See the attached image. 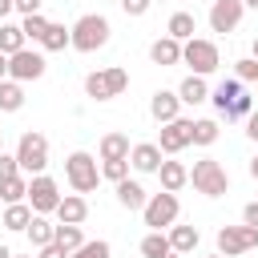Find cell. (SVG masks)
Here are the masks:
<instances>
[{"label":"cell","instance_id":"1","mask_svg":"<svg viewBox=\"0 0 258 258\" xmlns=\"http://www.w3.org/2000/svg\"><path fill=\"white\" fill-rule=\"evenodd\" d=\"M109 20L101 16V12H85L77 24H73V48L77 52H97V48H105L109 44Z\"/></svg>","mask_w":258,"mask_h":258},{"label":"cell","instance_id":"2","mask_svg":"<svg viewBox=\"0 0 258 258\" xmlns=\"http://www.w3.org/2000/svg\"><path fill=\"white\" fill-rule=\"evenodd\" d=\"M125 89H129V73H125L121 64L97 69V73L85 77V97H89V101H113V97H121Z\"/></svg>","mask_w":258,"mask_h":258},{"label":"cell","instance_id":"3","mask_svg":"<svg viewBox=\"0 0 258 258\" xmlns=\"http://www.w3.org/2000/svg\"><path fill=\"white\" fill-rule=\"evenodd\" d=\"M16 161H20V173H44L48 169V137L44 133H36V129H28V133H20V141H16Z\"/></svg>","mask_w":258,"mask_h":258},{"label":"cell","instance_id":"4","mask_svg":"<svg viewBox=\"0 0 258 258\" xmlns=\"http://www.w3.org/2000/svg\"><path fill=\"white\" fill-rule=\"evenodd\" d=\"M64 177H69V185H73L77 194H93V189H97V181H101V165H97V157H93V153L77 149V153H69V157H64Z\"/></svg>","mask_w":258,"mask_h":258},{"label":"cell","instance_id":"5","mask_svg":"<svg viewBox=\"0 0 258 258\" xmlns=\"http://www.w3.org/2000/svg\"><path fill=\"white\" fill-rule=\"evenodd\" d=\"M189 181H194V189H198V194H206V198H222V194L230 189V173H226V165H222V161H214V157L194 161Z\"/></svg>","mask_w":258,"mask_h":258},{"label":"cell","instance_id":"6","mask_svg":"<svg viewBox=\"0 0 258 258\" xmlns=\"http://www.w3.org/2000/svg\"><path fill=\"white\" fill-rule=\"evenodd\" d=\"M181 64H189V69H194V77H210V73L222 64V52H218V44H214V40L194 36V40H185V44H181Z\"/></svg>","mask_w":258,"mask_h":258},{"label":"cell","instance_id":"7","mask_svg":"<svg viewBox=\"0 0 258 258\" xmlns=\"http://www.w3.org/2000/svg\"><path fill=\"white\" fill-rule=\"evenodd\" d=\"M258 246V226H222L218 230V254L222 258H238V254H246V250H254Z\"/></svg>","mask_w":258,"mask_h":258},{"label":"cell","instance_id":"8","mask_svg":"<svg viewBox=\"0 0 258 258\" xmlns=\"http://www.w3.org/2000/svg\"><path fill=\"white\" fill-rule=\"evenodd\" d=\"M177 194H169V189H161V194H153L149 202H145V210H141V218H145V226L149 230H165V226H173L177 222Z\"/></svg>","mask_w":258,"mask_h":258},{"label":"cell","instance_id":"9","mask_svg":"<svg viewBox=\"0 0 258 258\" xmlns=\"http://www.w3.org/2000/svg\"><path fill=\"white\" fill-rule=\"evenodd\" d=\"M44 69H48V60H44V52H36V48H20L16 56H8V81H20V85L40 81Z\"/></svg>","mask_w":258,"mask_h":258},{"label":"cell","instance_id":"10","mask_svg":"<svg viewBox=\"0 0 258 258\" xmlns=\"http://www.w3.org/2000/svg\"><path fill=\"white\" fill-rule=\"evenodd\" d=\"M28 206H32V214H56V206H60V189H56V181L48 177V173H36L32 181H28Z\"/></svg>","mask_w":258,"mask_h":258},{"label":"cell","instance_id":"11","mask_svg":"<svg viewBox=\"0 0 258 258\" xmlns=\"http://www.w3.org/2000/svg\"><path fill=\"white\" fill-rule=\"evenodd\" d=\"M185 145H194V121L189 117H177V121L161 125V141H157L161 153H181Z\"/></svg>","mask_w":258,"mask_h":258},{"label":"cell","instance_id":"12","mask_svg":"<svg viewBox=\"0 0 258 258\" xmlns=\"http://www.w3.org/2000/svg\"><path fill=\"white\" fill-rule=\"evenodd\" d=\"M242 12H246L242 0H214L210 4V28L214 32H234L242 24Z\"/></svg>","mask_w":258,"mask_h":258},{"label":"cell","instance_id":"13","mask_svg":"<svg viewBox=\"0 0 258 258\" xmlns=\"http://www.w3.org/2000/svg\"><path fill=\"white\" fill-rule=\"evenodd\" d=\"M149 113H153L157 125L177 121V117H181V97H177V89H157V93L149 97Z\"/></svg>","mask_w":258,"mask_h":258},{"label":"cell","instance_id":"14","mask_svg":"<svg viewBox=\"0 0 258 258\" xmlns=\"http://www.w3.org/2000/svg\"><path fill=\"white\" fill-rule=\"evenodd\" d=\"M56 218H60V226H81V222L89 218V202H85V194H64L60 206H56Z\"/></svg>","mask_w":258,"mask_h":258},{"label":"cell","instance_id":"15","mask_svg":"<svg viewBox=\"0 0 258 258\" xmlns=\"http://www.w3.org/2000/svg\"><path fill=\"white\" fill-rule=\"evenodd\" d=\"M149 60L161 64V69L181 64V40H173V36H157V40L149 44Z\"/></svg>","mask_w":258,"mask_h":258},{"label":"cell","instance_id":"16","mask_svg":"<svg viewBox=\"0 0 258 258\" xmlns=\"http://www.w3.org/2000/svg\"><path fill=\"white\" fill-rule=\"evenodd\" d=\"M129 165H133L137 173H157V169H161V149H157L153 141H141V145H133Z\"/></svg>","mask_w":258,"mask_h":258},{"label":"cell","instance_id":"17","mask_svg":"<svg viewBox=\"0 0 258 258\" xmlns=\"http://www.w3.org/2000/svg\"><path fill=\"white\" fill-rule=\"evenodd\" d=\"M97 153H101V161H125L129 153H133V145H129V137L125 133H105L101 137V145H97Z\"/></svg>","mask_w":258,"mask_h":258},{"label":"cell","instance_id":"18","mask_svg":"<svg viewBox=\"0 0 258 258\" xmlns=\"http://www.w3.org/2000/svg\"><path fill=\"white\" fill-rule=\"evenodd\" d=\"M117 202L125 206V210H145V202H149V194H145V185L141 181H117Z\"/></svg>","mask_w":258,"mask_h":258},{"label":"cell","instance_id":"19","mask_svg":"<svg viewBox=\"0 0 258 258\" xmlns=\"http://www.w3.org/2000/svg\"><path fill=\"white\" fill-rule=\"evenodd\" d=\"M24 234H28L32 250H44V246H52V242H56V226H52L48 218H40V214L28 222V230H24Z\"/></svg>","mask_w":258,"mask_h":258},{"label":"cell","instance_id":"20","mask_svg":"<svg viewBox=\"0 0 258 258\" xmlns=\"http://www.w3.org/2000/svg\"><path fill=\"white\" fill-rule=\"evenodd\" d=\"M177 97H181V105H202V101H210V89H206V77H185L181 85H177Z\"/></svg>","mask_w":258,"mask_h":258},{"label":"cell","instance_id":"21","mask_svg":"<svg viewBox=\"0 0 258 258\" xmlns=\"http://www.w3.org/2000/svg\"><path fill=\"white\" fill-rule=\"evenodd\" d=\"M238 97H242V81H238V77H234V81H222V85L210 93V101H214V109H218L222 117L230 113V105H234Z\"/></svg>","mask_w":258,"mask_h":258},{"label":"cell","instance_id":"22","mask_svg":"<svg viewBox=\"0 0 258 258\" xmlns=\"http://www.w3.org/2000/svg\"><path fill=\"white\" fill-rule=\"evenodd\" d=\"M157 177H161V189H169V194H177L185 181H189V169L181 165V161H161V169H157Z\"/></svg>","mask_w":258,"mask_h":258},{"label":"cell","instance_id":"23","mask_svg":"<svg viewBox=\"0 0 258 258\" xmlns=\"http://www.w3.org/2000/svg\"><path fill=\"white\" fill-rule=\"evenodd\" d=\"M20 48H28V36H24V28L4 20V24H0V52H4V56H16Z\"/></svg>","mask_w":258,"mask_h":258},{"label":"cell","instance_id":"24","mask_svg":"<svg viewBox=\"0 0 258 258\" xmlns=\"http://www.w3.org/2000/svg\"><path fill=\"white\" fill-rule=\"evenodd\" d=\"M194 28H198V20H194V12H173L169 16V24H165V36H173V40H194Z\"/></svg>","mask_w":258,"mask_h":258},{"label":"cell","instance_id":"25","mask_svg":"<svg viewBox=\"0 0 258 258\" xmlns=\"http://www.w3.org/2000/svg\"><path fill=\"white\" fill-rule=\"evenodd\" d=\"M36 214H32V206L28 202H16V206H4V218H0V226L4 230H28V222H32Z\"/></svg>","mask_w":258,"mask_h":258},{"label":"cell","instance_id":"26","mask_svg":"<svg viewBox=\"0 0 258 258\" xmlns=\"http://www.w3.org/2000/svg\"><path fill=\"white\" fill-rule=\"evenodd\" d=\"M198 242H202L198 226H169V246H173V254H189Z\"/></svg>","mask_w":258,"mask_h":258},{"label":"cell","instance_id":"27","mask_svg":"<svg viewBox=\"0 0 258 258\" xmlns=\"http://www.w3.org/2000/svg\"><path fill=\"white\" fill-rule=\"evenodd\" d=\"M20 109H24V85L0 81V113H20Z\"/></svg>","mask_w":258,"mask_h":258},{"label":"cell","instance_id":"28","mask_svg":"<svg viewBox=\"0 0 258 258\" xmlns=\"http://www.w3.org/2000/svg\"><path fill=\"white\" fill-rule=\"evenodd\" d=\"M40 48H44V52L73 48V28H64V24H48V32L40 36Z\"/></svg>","mask_w":258,"mask_h":258},{"label":"cell","instance_id":"29","mask_svg":"<svg viewBox=\"0 0 258 258\" xmlns=\"http://www.w3.org/2000/svg\"><path fill=\"white\" fill-rule=\"evenodd\" d=\"M141 254H145V258H169V254H173V246H169V234H161V230H149V234L141 238Z\"/></svg>","mask_w":258,"mask_h":258},{"label":"cell","instance_id":"30","mask_svg":"<svg viewBox=\"0 0 258 258\" xmlns=\"http://www.w3.org/2000/svg\"><path fill=\"white\" fill-rule=\"evenodd\" d=\"M24 198H28V181H24V173L0 181V202H4V206H16V202H24Z\"/></svg>","mask_w":258,"mask_h":258},{"label":"cell","instance_id":"31","mask_svg":"<svg viewBox=\"0 0 258 258\" xmlns=\"http://www.w3.org/2000/svg\"><path fill=\"white\" fill-rule=\"evenodd\" d=\"M56 246H64L69 254H77V250L85 246V234H81V226H56Z\"/></svg>","mask_w":258,"mask_h":258},{"label":"cell","instance_id":"32","mask_svg":"<svg viewBox=\"0 0 258 258\" xmlns=\"http://www.w3.org/2000/svg\"><path fill=\"white\" fill-rule=\"evenodd\" d=\"M214 141H218V121L214 117L194 121V145H214Z\"/></svg>","mask_w":258,"mask_h":258},{"label":"cell","instance_id":"33","mask_svg":"<svg viewBox=\"0 0 258 258\" xmlns=\"http://www.w3.org/2000/svg\"><path fill=\"white\" fill-rule=\"evenodd\" d=\"M48 24H52V20H44L40 12H32V16H24V20H20V28H24V36H28V40H36V44H40V36L48 32Z\"/></svg>","mask_w":258,"mask_h":258},{"label":"cell","instance_id":"34","mask_svg":"<svg viewBox=\"0 0 258 258\" xmlns=\"http://www.w3.org/2000/svg\"><path fill=\"white\" fill-rule=\"evenodd\" d=\"M101 177L113 181V185L125 181V177H129V157H125V161H101Z\"/></svg>","mask_w":258,"mask_h":258},{"label":"cell","instance_id":"35","mask_svg":"<svg viewBox=\"0 0 258 258\" xmlns=\"http://www.w3.org/2000/svg\"><path fill=\"white\" fill-rule=\"evenodd\" d=\"M250 113H254V97H246V93H242V97H238V101L230 105L226 121H242V117H250Z\"/></svg>","mask_w":258,"mask_h":258},{"label":"cell","instance_id":"36","mask_svg":"<svg viewBox=\"0 0 258 258\" xmlns=\"http://www.w3.org/2000/svg\"><path fill=\"white\" fill-rule=\"evenodd\" d=\"M73 258H109V242L105 238H97V242H85Z\"/></svg>","mask_w":258,"mask_h":258},{"label":"cell","instance_id":"37","mask_svg":"<svg viewBox=\"0 0 258 258\" xmlns=\"http://www.w3.org/2000/svg\"><path fill=\"white\" fill-rule=\"evenodd\" d=\"M234 69H238V81H254V85H258V60H254V56H242Z\"/></svg>","mask_w":258,"mask_h":258},{"label":"cell","instance_id":"38","mask_svg":"<svg viewBox=\"0 0 258 258\" xmlns=\"http://www.w3.org/2000/svg\"><path fill=\"white\" fill-rule=\"evenodd\" d=\"M16 173H20L16 153H0V181H8V177H16Z\"/></svg>","mask_w":258,"mask_h":258},{"label":"cell","instance_id":"39","mask_svg":"<svg viewBox=\"0 0 258 258\" xmlns=\"http://www.w3.org/2000/svg\"><path fill=\"white\" fill-rule=\"evenodd\" d=\"M149 4H153V0H121V8H125L129 16H145V12H149Z\"/></svg>","mask_w":258,"mask_h":258},{"label":"cell","instance_id":"40","mask_svg":"<svg viewBox=\"0 0 258 258\" xmlns=\"http://www.w3.org/2000/svg\"><path fill=\"white\" fill-rule=\"evenodd\" d=\"M36 258H73V254H69L64 246H56V242H52V246H44V250H36Z\"/></svg>","mask_w":258,"mask_h":258},{"label":"cell","instance_id":"41","mask_svg":"<svg viewBox=\"0 0 258 258\" xmlns=\"http://www.w3.org/2000/svg\"><path fill=\"white\" fill-rule=\"evenodd\" d=\"M40 4H44V0H16V12L32 16V12H40Z\"/></svg>","mask_w":258,"mask_h":258},{"label":"cell","instance_id":"42","mask_svg":"<svg viewBox=\"0 0 258 258\" xmlns=\"http://www.w3.org/2000/svg\"><path fill=\"white\" fill-rule=\"evenodd\" d=\"M242 222H246V226H258V202H250V206L242 210Z\"/></svg>","mask_w":258,"mask_h":258},{"label":"cell","instance_id":"43","mask_svg":"<svg viewBox=\"0 0 258 258\" xmlns=\"http://www.w3.org/2000/svg\"><path fill=\"white\" fill-rule=\"evenodd\" d=\"M246 137H250V141H258V109L246 117Z\"/></svg>","mask_w":258,"mask_h":258},{"label":"cell","instance_id":"44","mask_svg":"<svg viewBox=\"0 0 258 258\" xmlns=\"http://www.w3.org/2000/svg\"><path fill=\"white\" fill-rule=\"evenodd\" d=\"M8 12H16V0H0V24H4Z\"/></svg>","mask_w":258,"mask_h":258},{"label":"cell","instance_id":"45","mask_svg":"<svg viewBox=\"0 0 258 258\" xmlns=\"http://www.w3.org/2000/svg\"><path fill=\"white\" fill-rule=\"evenodd\" d=\"M0 81H8V56L0 52Z\"/></svg>","mask_w":258,"mask_h":258},{"label":"cell","instance_id":"46","mask_svg":"<svg viewBox=\"0 0 258 258\" xmlns=\"http://www.w3.org/2000/svg\"><path fill=\"white\" fill-rule=\"evenodd\" d=\"M0 258H16V254H12V250H8L4 242H0Z\"/></svg>","mask_w":258,"mask_h":258},{"label":"cell","instance_id":"47","mask_svg":"<svg viewBox=\"0 0 258 258\" xmlns=\"http://www.w3.org/2000/svg\"><path fill=\"white\" fill-rule=\"evenodd\" d=\"M250 173H254V181H258V157H254V161H250Z\"/></svg>","mask_w":258,"mask_h":258},{"label":"cell","instance_id":"48","mask_svg":"<svg viewBox=\"0 0 258 258\" xmlns=\"http://www.w3.org/2000/svg\"><path fill=\"white\" fill-rule=\"evenodd\" d=\"M242 4H246V8H258V0H242Z\"/></svg>","mask_w":258,"mask_h":258},{"label":"cell","instance_id":"49","mask_svg":"<svg viewBox=\"0 0 258 258\" xmlns=\"http://www.w3.org/2000/svg\"><path fill=\"white\" fill-rule=\"evenodd\" d=\"M250 48H254V60H258V36H254V44H250Z\"/></svg>","mask_w":258,"mask_h":258},{"label":"cell","instance_id":"50","mask_svg":"<svg viewBox=\"0 0 258 258\" xmlns=\"http://www.w3.org/2000/svg\"><path fill=\"white\" fill-rule=\"evenodd\" d=\"M0 153H4V129H0Z\"/></svg>","mask_w":258,"mask_h":258},{"label":"cell","instance_id":"51","mask_svg":"<svg viewBox=\"0 0 258 258\" xmlns=\"http://www.w3.org/2000/svg\"><path fill=\"white\" fill-rule=\"evenodd\" d=\"M16 258H32V254H16Z\"/></svg>","mask_w":258,"mask_h":258},{"label":"cell","instance_id":"52","mask_svg":"<svg viewBox=\"0 0 258 258\" xmlns=\"http://www.w3.org/2000/svg\"><path fill=\"white\" fill-rule=\"evenodd\" d=\"M210 258H222V254H210Z\"/></svg>","mask_w":258,"mask_h":258},{"label":"cell","instance_id":"53","mask_svg":"<svg viewBox=\"0 0 258 258\" xmlns=\"http://www.w3.org/2000/svg\"><path fill=\"white\" fill-rule=\"evenodd\" d=\"M169 258H177V254H169Z\"/></svg>","mask_w":258,"mask_h":258},{"label":"cell","instance_id":"54","mask_svg":"<svg viewBox=\"0 0 258 258\" xmlns=\"http://www.w3.org/2000/svg\"><path fill=\"white\" fill-rule=\"evenodd\" d=\"M117 4H121V0H117Z\"/></svg>","mask_w":258,"mask_h":258}]
</instances>
